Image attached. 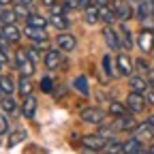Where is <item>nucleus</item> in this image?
Listing matches in <instances>:
<instances>
[{
	"label": "nucleus",
	"instance_id": "6",
	"mask_svg": "<svg viewBox=\"0 0 154 154\" xmlns=\"http://www.w3.org/2000/svg\"><path fill=\"white\" fill-rule=\"evenodd\" d=\"M139 49L146 51V54L154 49V30L143 28V30L139 32Z\"/></svg>",
	"mask_w": 154,
	"mask_h": 154
},
{
	"label": "nucleus",
	"instance_id": "27",
	"mask_svg": "<svg viewBox=\"0 0 154 154\" xmlns=\"http://www.w3.org/2000/svg\"><path fill=\"white\" fill-rule=\"evenodd\" d=\"M15 19H17L15 11H9L7 7L0 9V24H15Z\"/></svg>",
	"mask_w": 154,
	"mask_h": 154
},
{
	"label": "nucleus",
	"instance_id": "10",
	"mask_svg": "<svg viewBox=\"0 0 154 154\" xmlns=\"http://www.w3.org/2000/svg\"><path fill=\"white\" fill-rule=\"evenodd\" d=\"M103 36H105V41H107V47L109 49H120L122 45H120V36H118V32H116L111 26H107L105 30H103Z\"/></svg>",
	"mask_w": 154,
	"mask_h": 154
},
{
	"label": "nucleus",
	"instance_id": "51",
	"mask_svg": "<svg viewBox=\"0 0 154 154\" xmlns=\"http://www.w3.org/2000/svg\"><path fill=\"white\" fill-rule=\"evenodd\" d=\"M0 66H2V64H0Z\"/></svg>",
	"mask_w": 154,
	"mask_h": 154
},
{
	"label": "nucleus",
	"instance_id": "38",
	"mask_svg": "<svg viewBox=\"0 0 154 154\" xmlns=\"http://www.w3.org/2000/svg\"><path fill=\"white\" fill-rule=\"evenodd\" d=\"M26 56L30 58L32 62H36V60H38V49H36V47H30V49L26 51Z\"/></svg>",
	"mask_w": 154,
	"mask_h": 154
},
{
	"label": "nucleus",
	"instance_id": "33",
	"mask_svg": "<svg viewBox=\"0 0 154 154\" xmlns=\"http://www.w3.org/2000/svg\"><path fill=\"white\" fill-rule=\"evenodd\" d=\"M13 11H15V15H17V17H28V15H30V11H28V5H24V2H19V5H17Z\"/></svg>",
	"mask_w": 154,
	"mask_h": 154
},
{
	"label": "nucleus",
	"instance_id": "5",
	"mask_svg": "<svg viewBox=\"0 0 154 154\" xmlns=\"http://www.w3.org/2000/svg\"><path fill=\"white\" fill-rule=\"evenodd\" d=\"M0 36H5L9 43H17L19 38H22V30H19L15 24H2V28H0Z\"/></svg>",
	"mask_w": 154,
	"mask_h": 154
},
{
	"label": "nucleus",
	"instance_id": "49",
	"mask_svg": "<svg viewBox=\"0 0 154 154\" xmlns=\"http://www.w3.org/2000/svg\"><path fill=\"white\" fill-rule=\"evenodd\" d=\"M148 152H152V154H154V146H152V148H150V150H148Z\"/></svg>",
	"mask_w": 154,
	"mask_h": 154
},
{
	"label": "nucleus",
	"instance_id": "17",
	"mask_svg": "<svg viewBox=\"0 0 154 154\" xmlns=\"http://www.w3.org/2000/svg\"><path fill=\"white\" fill-rule=\"evenodd\" d=\"M118 36H120V45H122L124 49H133V34H131V30H128L126 26H122V28L118 30Z\"/></svg>",
	"mask_w": 154,
	"mask_h": 154
},
{
	"label": "nucleus",
	"instance_id": "20",
	"mask_svg": "<svg viewBox=\"0 0 154 154\" xmlns=\"http://www.w3.org/2000/svg\"><path fill=\"white\" fill-rule=\"evenodd\" d=\"M0 105H2V111H7V113H13L17 109V103L13 99V94H5L2 99H0Z\"/></svg>",
	"mask_w": 154,
	"mask_h": 154
},
{
	"label": "nucleus",
	"instance_id": "9",
	"mask_svg": "<svg viewBox=\"0 0 154 154\" xmlns=\"http://www.w3.org/2000/svg\"><path fill=\"white\" fill-rule=\"evenodd\" d=\"M56 45H58V49H62V51H73L77 47V38L73 34H60L56 38Z\"/></svg>",
	"mask_w": 154,
	"mask_h": 154
},
{
	"label": "nucleus",
	"instance_id": "1",
	"mask_svg": "<svg viewBox=\"0 0 154 154\" xmlns=\"http://www.w3.org/2000/svg\"><path fill=\"white\" fill-rule=\"evenodd\" d=\"M15 66H17L19 75L32 77V73H34V62L26 56V51H17V56H15Z\"/></svg>",
	"mask_w": 154,
	"mask_h": 154
},
{
	"label": "nucleus",
	"instance_id": "50",
	"mask_svg": "<svg viewBox=\"0 0 154 154\" xmlns=\"http://www.w3.org/2000/svg\"><path fill=\"white\" fill-rule=\"evenodd\" d=\"M133 2H139V0H133Z\"/></svg>",
	"mask_w": 154,
	"mask_h": 154
},
{
	"label": "nucleus",
	"instance_id": "16",
	"mask_svg": "<svg viewBox=\"0 0 154 154\" xmlns=\"http://www.w3.org/2000/svg\"><path fill=\"white\" fill-rule=\"evenodd\" d=\"M141 152H146V150H143V143L137 137H133L124 143V154H141Z\"/></svg>",
	"mask_w": 154,
	"mask_h": 154
},
{
	"label": "nucleus",
	"instance_id": "11",
	"mask_svg": "<svg viewBox=\"0 0 154 154\" xmlns=\"http://www.w3.org/2000/svg\"><path fill=\"white\" fill-rule=\"evenodd\" d=\"M116 64H118V73L124 75V77H128L133 73V62H131V58L126 54H120L118 58H116Z\"/></svg>",
	"mask_w": 154,
	"mask_h": 154
},
{
	"label": "nucleus",
	"instance_id": "43",
	"mask_svg": "<svg viewBox=\"0 0 154 154\" xmlns=\"http://www.w3.org/2000/svg\"><path fill=\"white\" fill-rule=\"evenodd\" d=\"M94 2H96V7H103V5H109L111 0H94Z\"/></svg>",
	"mask_w": 154,
	"mask_h": 154
},
{
	"label": "nucleus",
	"instance_id": "35",
	"mask_svg": "<svg viewBox=\"0 0 154 154\" xmlns=\"http://www.w3.org/2000/svg\"><path fill=\"white\" fill-rule=\"evenodd\" d=\"M9 133V120L5 113H0V135H7Z\"/></svg>",
	"mask_w": 154,
	"mask_h": 154
},
{
	"label": "nucleus",
	"instance_id": "26",
	"mask_svg": "<svg viewBox=\"0 0 154 154\" xmlns=\"http://www.w3.org/2000/svg\"><path fill=\"white\" fill-rule=\"evenodd\" d=\"M135 133H137V135H143V137H152V135H154V124H150V122L135 124Z\"/></svg>",
	"mask_w": 154,
	"mask_h": 154
},
{
	"label": "nucleus",
	"instance_id": "8",
	"mask_svg": "<svg viewBox=\"0 0 154 154\" xmlns=\"http://www.w3.org/2000/svg\"><path fill=\"white\" fill-rule=\"evenodd\" d=\"M113 11H116V17H118V19H122V22L131 19V15H133L131 5L126 2V0H113Z\"/></svg>",
	"mask_w": 154,
	"mask_h": 154
},
{
	"label": "nucleus",
	"instance_id": "4",
	"mask_svg": "<svg viewBox=\"0 0 154 154\" xmlns=\"http://www.w3.org/2000/svg\"><path fill=\"white\" fill-rule=\"evenodd\" d=\"M126 107H128V111H133V113H141L143 107H146V96H143L141 92H133V90H131L128 99H126Z\"/></svg>",
	"mask_w": 154,
	"mask_h": 154
},
{
	"label": "nucleus",
	"instance_id": "14",
	"mask_svg": "<svg viewBox=\"0 0 154 154\" xmlns=\"http://www.w3.org/2000/svg\"><path fill=\"white\" fill-rule=\"evenodd\" d=\"M128 77H131V79H128V86H131L133 92H141V94H143V92L148 90V82L143 79L141 75H128Z\"/></svg>",
	"mask_w": 154,
	"mask_h": 154
},
{
	"label": "nucleus",
	"instance_id": "34",
	"mask_svg": "<svg viewBox=\"0 0 154 154\" xmlns=\"http://www.w3.org/2000/svg\"><path fill=\"white\" fill-rule=\"evenodd\" d=\"M41 90H43V92H51V90H54L51 77H43V79H41Z\"/></svg>",
	"mask_w": 154,
	"mask_h": 154
},
{
	"label": "nucleus",
	"instance_id": "47",
	"mask_svg": "<svg viewBox=\"0 0 154 154\" xmlns=\"http://www.w3.org/2000/svg\"><path fill=\"white\" fill-rule=\"evenodd\" d=\"M150 84H152V88H154V75H150Z\"/></svg>",
	"mask_w": 154,
	"mask_h": 154
},
{
	"label": "nucleus",
	"instance_id": "30",
	"mask_svg": "<svg viewBox=\"0 0 154 154\" xmlns=\"http://www.w3.org/2000/svg\"><path fill=\"white\" fill-rule=\"evenodd\" d=\"M24 139H26V131H15L11 137H9V146L13 148V146H17L19 141H24Z\"/></svg>",
	"mask_w": 154,
	"mask_h": 154
},
{
	"label": "nucleus",
	"instance_id": "28",
	"mask_svg": "<svg viewBox=\"0 0 154 154\" xmlns=\"http://www.w3.org/2000/svg\"><path fill=\"white\" fill-rule=\"evenodd\" d=\"M84 17H86V24H90V26H92V24H99V19H101V17H99V9H94L92 5L86 7V15H84Z\"/></svg>",
	"mask_w": 154,
	"mask_h": 154
},
{
	"label": "nucleus",
	"instance_id": "13",
	"mask_svg": "<svg viewBox=\"0 0 154 154\" xmlns=\"http://www.w3.org/2000/svg\"><path fill=\"white\" fill-rule=\"evenodd\" d=\"M22 113H24V118H34V113H36V99L32 94L24 96V105H22Z\"/></svg>",
	"mask_w": 154,
	"mask_h": 154
},
{
	"label": "nucleus",
	"instance_id": "45",
	"mask_svg": "<svg viewBox=\"0 0 154 154\" xmlns=\"http://www.w3.org/2000/svg\"><path fill=\"white\" fill-rule=\"evenodd\" d=\"M13 0H0V7H7V5H11Z\"/></svg>",
	"mask_w": 154,
	"mask_h": 154
},
{
	"label": "nucleus",
	"instance_id": "2",
	"mask_svg": "<svg viewBox=\"0 0 154 154\" xmlns=\"http://www.w3.org/2000/svg\"><path fill=\"white\" fill-rule=\"evenodd\" d=\"M79 116H82V120L88 122V124H101L105 120V111L99 109V107H86V109H82Z\"/></svg>",
	"mask_w": 154,
	"mask_h": 154
},
{
	"label": "nucleus",
	"instance_id": "44",
	"mask_svg": "<svg viewBox=\"0 0 154 154\" xmlns=\"http://www.w3.org/2000/svg\"><path fill=\"white\" fill-rule=\"evenodd\" d=\"M41 2H43L45 7H54V5H56V0H41Z\"/></svg>",
	"mask_w": 154,
	"mask_h": 154
},
{
	"label": "nucleus",
	"instance_id": "39",
	"mask_svg": "<svg viewBox=\"0 0 154 154\" xmlns=\"http://www.w3.org/2000/svg\"><path fill=\"white\" fill-rule=\"evenodd\" d=\"M9 62V54H7V49L0 45V64H7Z\"/></svg>",
	"mask_w": 154,
	"mask_h": 154
},
{
	"label": "nucleus",
	"instance_id": "37",
	"mask_svg": "<svg viewBox=\"0 0 154 154\" xmlns=\"http://www.w3.org/2000/svg\"><path fill=\"white\" fill-rule=\"evenodd\" d=\"M62 5H64L66 11L69 9H77V7H79V0H62Z\"/></svg>",
	"mask_w": 154,
	"mask_h": 154
},
{
	"label": "nucleus",
	"instance_id": "12",
	"mask_svg": "<svg viewBox=\"0 0 154 154\" xmlns=\"http://www.w3.org/2000/svg\"><path fill=\"white\" fill-rule=\"evenodd\" d=\"M24 34H26V36L30 38L32 43H36V41H47V32H45V28H36V26H26Z\"/></svg>",
	"mask_w": 154,
	"mask_h": 154
},
{
	"label": "nucleus",
	"instance_id": "21",
	"mask_svg": "<svg viewBox=\"0 0 154 154\" xmlns=\"http://www.w3.org/2000/svg\"><path fill=\"white\" fill-rule=\"evenodd\" d=\"M19 94L22 96H28V94H32V82H30V77L28 75H22L19 77Z\"/></svg>",
	"mask_w": 154,
	"mask_h": 154
},
{
	"label": "nucleus",
	"instance_id": "32",
	"mask_svg": "<svg viewBox=\"0 0 154 154\" xmlns=\"http://www.w3.org/2000/svg\"><path fill=\"white\" fill-rule=\"evenodd\" d=\"M103 69H105V73L109 75V77H113L116 73H113V62H111V56H103Z\"/></svg>",
	"mask_w": 154,
	"mask_h": 154
},
{
	"label": "nucleus",
	"instance_id": "15",
	"mask_svg": "<svg viewBox=\"0 0 154 154\" xmlns=\"http://www.w3.org/2000/svg\"><path fill=\"white\" fill-rule=\"evenodd\" d=\"M137 17L141 19V17H146V15H154V2L152 0H139L137 2Z\"/></svg>",
	"mask_w": 154,
	"mask_h": 154
},
{
	"label": "nucleus",
	"instance_id": "31",
	"mask_svg": "<svg viewBox=\"0 0 154 154\" xmlns=\"http://www.w3.org/2000/svg\"><path fill=\"white\" fill-rule=\"evenodd\" d=\"M105 152H124V143H120V141H109V143H105V148H103Z\"/></svg>",
	"mask_w": 154,
	"mask_h": 154
},
{
	"label": "nucleus",
	"instance_id": "3",
	"mask_svg": "<svg viewBox=\"0 0 154 154\" xmlns=\"http://www.w3.org/2000/svg\"><path fill=\"white\" fill-rule=\"evenodd\" d=\"M82 143L88 152H99L105 148L107 139L103 137V135H86V137H82Z\"/></svg>",
	"mask_w": 154,
	"mask_h": 154
},
{
	"label": "nucleus",
	"instance_id": "42",
	"mask_svg": "<svg viewBox=\"0 0 154 154\" xmlns=\"http://www.w3.org/2000/svg\"><path fill=\"white\" fill-rule=\"evenodd\" d=\"M92 2H94V0H79V7H82V9H86V7H90Z\"/></svg>",
	"mask_w": 154,
	"mask_h": 154
},
{
	"label": "nucleus",
	"instance_id": "41",
	"mask_svg": "<svg viewBox=\"0 0 154 154\" xmlns=\"http://www.w3.org/2000/svg\"><path fill=\"white\" fill-rule=\"evenodd\" d=\"M135 64H137V66H139L141 71H148V62L143 60V58H141V60H137V62H135Z\"/></svg>",
	"mask_w": 154,
	"mask_h": 154
},
{
	"label": "nucleus",
	"instance_id": "18",
	"mask_svg": "<svg viewBox=\"0 0 154 154\" xmlns=\"http://www.w3.org/2000/svg\"><path fill=\"white\" fill-rule=\"evenodd\" d=\"M116 131H126V128H135V120L131 116H120V118H116V124H113Z\"/></svg>",
	"mask_w": 154,
	"mask_h": 154
},
{
	"label": "nucleus",
	"instance_id": "22",
	"mask_svg": "<svg viewBox=\"0 0 154 154\" xmlns=\"http://www.w3.org/2000/svg\"><path fill=\"white\" fill-rule=\"evenodd\" d=\"M99 17L103 19V22H107V24H111L113 19H116V11H113V7H107V5H103V7H99Z\"/></svg>",
	"mask_w": 154,
	"mask_h": 154
},
{
	"label": "nucleus",
	"instance_id": "40",
	"mask_svg": "<svg viewBox=\"0 0 154 154\" xmlns=\"http://www.w3.org/2000/svg\"><path fill=\"white\" fill-rule=\"evenodd\" d=\"M146 103H150V105H154V88L146 92Z\"/></svg>",
	"mask_w": 154,
	"mask_h": 154
},
{
	"label": "nucleus",
	"instance_id": "48",
	"mask_svg": "<svg viewBox=\"0 0 154 154\" xmlns=\"http://www.w3.org/2000/svg\"><path fill=\"white\" fill-rule=\"evenodd\" d=\"M19 2H24V5H30V2H32V0H19Z\"/></svg>",
	"mask_w": 154,
	"mask_h": 154
},
{
	"label": "nucleus",
	"instance_id": "36",
	"mask_svg": "<svg viewBox=\"0 0 154 154\" xmlns=\"http://www.w3.org/2000/svg\"><path fill=\"white\" fill-rule=\"evenodd\" d=\"M141 26L154 30V15H146V17H141Z\"/></svg>",
	"mask_w": 154,
	"mask_h": 154
},
{
	"label": "nucleus",
	"instance_id": "23",
	"mask_svg": "<svg viewBox=\"0 0 154 154\" xmlns=\"http://www.w3.org/2000/svg\"><path fill=\"white\" fill-rule=\"evenodd\" d=\"M109 113L116 116V118H120V116H126L128 113V107L122 105V103H118V101H111L109 103Z\"/></svg>",
	"mask_w": 154,
	"mask_h": 154
},
{
	"label": "nucleus",
	"instance_id": "29",
	"mask_svg": "<svg viewBox=\"0 0 154 154\" xmlns=\"http://www.w3.org/2000/svg\"><path fill=\"white\" fill-rule=\"evenodd\" d=\"M73 86L77 88V90H79L82 94H90V86H88V79H86V77L84 75H79V77H75V82H73Z\"/></svg>",
	"mask_w": 154,
	"mask_h": 154
},
{
	"label": "nucleus",
	"instance_id": "19",
	"mask_svg": "<svg viewBox=\"0 0 154 154\" xmlns=\"http://www.w3.org/2000/svg\"><path fill=\"white\" fill-rule=\"evenodd\" d=\"M49 22L58 28V30H66L69 28V19H66V13H51Z\"/></svg>",
	"mask_w": 154,
	"mask_h": 154
},
{
	"label": "nucleus",
	"instance_id": "25",
	"mask_svg": "<svg viewBox=\"0 0 154 154\" xmlns=\"http://www.w3.org/2000/svg\"><path fill=\"white\" fill-rule=\"evenodd\" d=\"M15 90V82H13V77L5 75V77H0V92H5V94H13Z\"/></svg>",
	"mask_w": 154,
	"mask_h": 154
},
{
	"label": "nucleus",
	"instance_id": "7",
	"mask_svg": "<svg viewBox=\"0 0 154 154\" xmlns=\"http://www.w3.org/2000/svg\"><path fill=\"white\" fill-rule=\"evenodd\" d=\"M60 64H64V58H62V54L58 51V49H49V51L45 54V66H47L49 71H56Z\"/></svg>",
	"mask_w": 154,
	"mask_h": 154
},
{
	"label": "nucleus",
	"instance_id": "46",
	"mask_svg": "<svg viewBox=\"0 0 154 154\" xmlns=\"http://www.w3.org/2000/svg\"><path fill=\"white\" fill-rule=\"evenodd\" d=\"M148 122H150V124H154V113H152L150 118H148Z\"/></svg>",
	"mask_w": 154,
	"mask_h": 154
},
{
	"label": "nucleus",
	"instance_id": "24",
	"mask_svg": "<svg viewBox=\"0 0 154 154\" xmlns=\"http://www.w3.org/2000/svg\"><path fill=\"white\" fill-rule=\"evenodd\" d=\"M26 22H28V26H36V28H45L47 26V19L43 15H38V13H30L26 17Z\"/></svg>",
	"mask_w": 154,
	"mask_h": 154
}]
</instances>
